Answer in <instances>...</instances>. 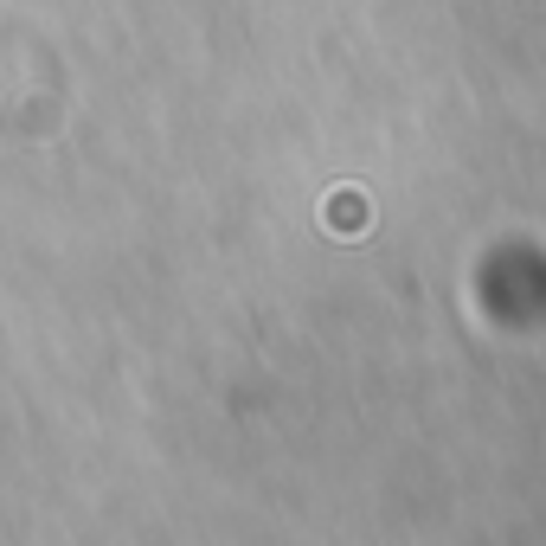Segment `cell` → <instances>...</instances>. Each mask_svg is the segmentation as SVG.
I'll use <instances>...</instances> for the list:
<instances>
[{"instance_id":"6da1fadb","label":"cell","mask_w":546,"mask_h":546,"mask_svg":"<svg viewBox=\"0 0 546 546\" xmlns=\"http://www.w3.org/2000/svg\"><path fill=\"white\" fill-rule=\"evenodd\" d=\"M328 225H335V232H360V225H367V193H335Z\"/></svg>"}]
</instances>
